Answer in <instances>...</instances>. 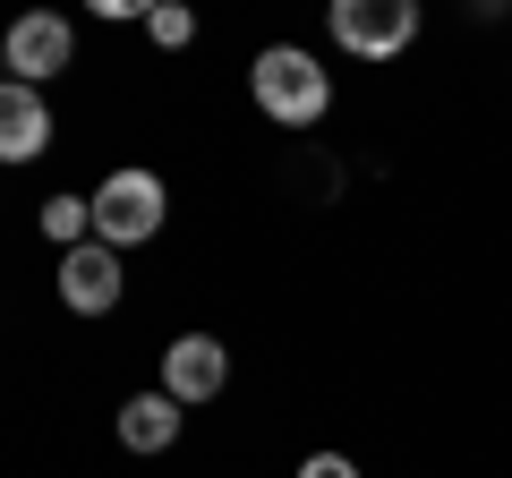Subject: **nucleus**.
Listing matches in <instances>:
<instances>
[{
    "mask_svg": "<svg viewBox=\"0 0 512 478\" xmlns=\"http://www.w3.org/2000/svg\"><path fill=\"white\" fill-rule=\"evenodd\" d=\"M248 94H256V111L274 120V129H316L333 111V69L308 52V43H265V52L248 60Z\"/></svg>",
    "mask_w": 512,
    "mask_h": 478,
    "instance_id": "obj_1",
    "label": "nucleus"
},
{
    "mask_svg": "<svg viewBox=\"0 0 512 478\" xmlns=\"http://www.w3.org/2000/svg\"><path fill=\"white\" fill-rule=\"evenodd\" d=\"M86 205H94V239H103V248H146L171 222V188H163V171H146V163H120Z\"/></svg>",
    "mask_w": 512,
    "mask_h": 478,
    "instance_id": "obj_2",
    "label": "nucleus"
},
{
    "mask_svg": "<svg viewBox=\"0 0 512 478\" xmlns=\"http://www.w3.org/2000/svg\"><path fill=\"white\" fill-rule=\"evenodd\" d=\"M325 35L350 60H402L419 43V0H325Z\"/></svg>",
    "mask_w": 512,
    "mask_h": 478,
    "instance_id": "obj_3",
    "label": "nucleus"
},
{
    "mask_svg": "<svg viewBox=\"0 0 512 478\" xmlns=\"http://www.w3.org/2000/svg\"><path fill=\"white\" fill-rule=\"evenodd\" d=\"M163 393L180 410H205L231 393V342L222 333H180V342H163Z\"/></svg>",
    "mask_w": 512,
    "mask_h": 478,
    "instance_id": "obj_4",
    "label": "nucleus"
},
{
    "mask_svg": "<svg viewBox=\"0 0 512 478\" xmlns=\"http://www.w3.org/2000/svg\"><path fill=\"white\" fill-rule=\"evenodd\" d=\"M69 60H77V35H69L60 9H26V18L0 35V69L18 77V86H43V77H60Z\"/></svg>",
    "mask_w": 512,
    "mask_h": 478,
    "instance_id": "obj_5",
    "label": "nucleus"
},
{
    "mask_svg": "<svg viewBox=\"0 0 512 478\" xmlns=\"http://www.w3.org/2000/svg\"><path fill=\"white\" fill-rule=\"evenodd\" d=\"M128 291L120 274V248H103V239H77V248H60V308L69 316H111Z\"/></svg>",
    "mask_w": 512,
    "mask_h": 478,
    "instance_id": "obj_6",
    "label": "nucleus"
},
{
    "mask_svg": "<svg viewBox=\"0 0 512 478\" xmlns=\"http://www.w3.org/2000/svg\"><path fill=\"white\" fill-rule=\"evenodd\" d=\"M43 146H52V103H43V86L0 77V163H35Z\"/></svg>",
    "mask_w": 512,
    "mask_h": 478,
    "instance_id": "obj_7",
    "label": "nucleus"
},
{
    "mask_svg": "<svg viewBox=\"0 0 512 478\" xmlns=\"http://www.w3.org/2000/svg\"><path fill=\"white\" fill-rule=\"evenodd\" d=\"M180 427H188V410L171 402L163 385L120 402V444H128V453H171V444H180Z\"/></svg>",
    "mask_w": 512,
    "mask_h": 478,
    "instance_id": "obj_8",
    "label": "nucleus"
},
{
    "mask_svg": "<svg viewBox=\"0 0 512 478\" xmlns=\"http://www.w3.org/2000/svg\"><path fill=\"white\" fill-rule=\"evenodd\" d=\"M146 35H154V52H188V43H197V9H188V0H154Z\"/></svg>",
    "mask_w": 512,
    "mask_h": 478,
    "instance_id": "obj_9",
    "label": "nucleus"
},
{
    "mask_svg": "<svg viewBox=\"0 0 512 478\" xmlns=\"http://www.w3.org/2000/svg\"><path fill=\"white\" fill-rule=\"evenodd\" d=\"M43 231H52L60 248H77V239H94V205L86 197H43Z\"/></svg>",
    "mask_w": 512,
    "mask_h": 478,
    "instance_id": "obj_10",
    "label": "nucleus"
},
{
    "mask_svg": "<svg viewBox=\"0 0 512 478\" xmlns=\"http://www.w3.org/2000/svg\"><path fill=\"white\" fill-rule=\"evenodd\" d=\"M291 478H359V461H350V453H308Z\"/></svg>",
    "mask_w": 512,
    "mask_h": 478,
    "instance_id": "obj_11",
    "label": "nucleus"
},
{
    "mask_svg": "<svg viewBox=\"0 0 512 478\" xmlns=\"http://www.w3.org/2000/svg\"><path fill=\"white\" fill-rule=\"evenodd\" d=\"M86 9H94V18H111V26H128V18L146 26L154 18V0H86Z\"/></svg>",
    "mask_w": 512,
    "mask_h": 478,
    "instance_id": "obj_12",
    "label": "nucleus"
},
{
    "mask_svg": "<svg viewBox=\"0 0 512 478\" xmlns=\"http://www.w3.org/2000/svg\"><path fill=\"white\" fill-rule=\"evenodd\" d=\"M495 9H504V0H495Z\"/></svg>",
    "mask_w": 512,
    "mask_h": 478,
    "instance_id": "obj_13",
    "label": "nucleus"
}]
</instances>
